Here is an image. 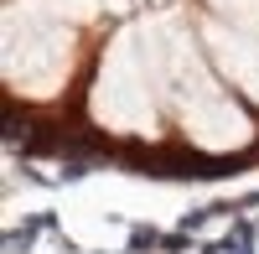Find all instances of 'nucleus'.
Returning <instances> with one entry per match:
<instances>
[{
    "mask_svg": "<svg viewBox=\"0 0 259 254\" xmlns=\"http://www.w3.org/2000/svg\"><path fill=\"white\" fill-rule=\"evenodd\" d=\"M161 244H166L161 228H150V223H135V228H130V254H145V249H161Z\"/></svg>",
    "mask_w": 259,
    "mask_h": 254,
    "instance_id": "3",
    "label": "nucleus"
},
{
    "mask_svg": "<svg viewBox=\"0 0 259 254\" xmlns=\"http://www.w3.org/2000/svg\"><path fill=\"white\" fill-rule=\"evenodd\" d=\"M47 228H57V213H36V218H26L21 228H11V234H6V249H11V254L31 249V244H36V234H47Z\"/></svg>",
    "mask_w": 259,
    "mask_h": 254,
    "instance_id": "2",
    "label": "nucleus"
},
{
    "mask_svg": "<svg viewBox=\"0 0 259 254\" xmlns=\"http://www.w3.org/2000/svg\"><path fill=\"white\" fill-rule=\"evenodd\" d=\"M254 234H259V223H254V218H239L223 239L202 244V254H254Z\"/></svg>",
    "mask_w": 259,
    "mask_h": 254,
    "instance_id": "1",
    "label": "nucleus"
},
{
    "mask_svg": "<svg viewBox=\"0 0 259 254\" xmlns=\"http://www.w3.org/2000/svg\"><path fill=\"white\" fill-rule=\"evenodd\" d=\"M187 239H192V234H166V244H161V249H166V254H182V249H187Z\"/></svg>",
    "mask_w": 259,
    "mask_h": 254,
    "instance_id": "4",
    "label": "nucleus"
}]
</instances>
